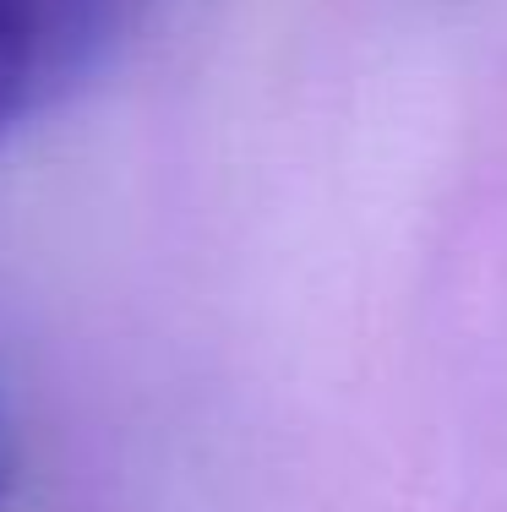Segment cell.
I'll return each instance as SVG.
<instances>
[{
	"label": "cell",
	"mask_w": 507,
	"mask_h": 512,
	"mask_svg": "<svg viewBox=\"0 0 507 512\" xmlns=\"http://www.w3.org/2000/svg\"><path fill=\"white\" fill-rule=\"evenodd\" d=\"M131 0H50V50H55V82L77 77L104 39L120 28Z\"/></svg>",
	"instance_id": "cell-2"
},
{
	"label": "cell",
	"mask_w": 507,
	"mask_h": 512,
	"mask_svg": "<svg viewBox=\"0 0 507 512\" xmlns=\"http://www.w3.org/2000/svg\"><path fill=\"white\" fill-rule=\"evenodd\" d=\"M55 88L50 0H0V142Z\"/></svg>",
	"instance_id": "cell-1"
}]
</instances>
